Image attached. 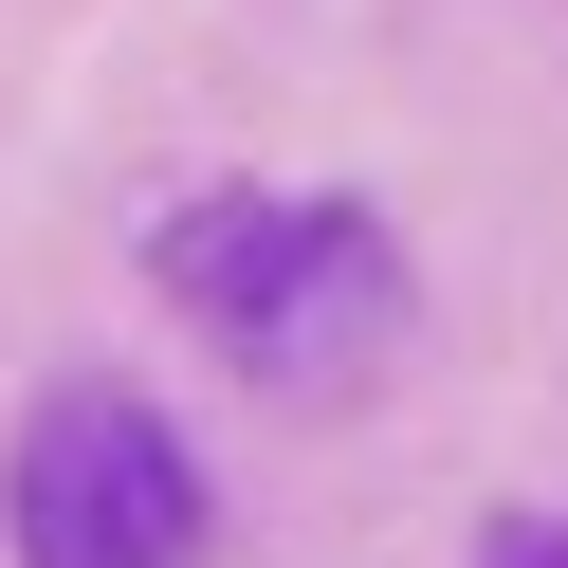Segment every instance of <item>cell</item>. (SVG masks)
<instances>
[{"mask_svg": "<svg viewBox=\"0 0 568 568\" xmlns=\"http://www.w3.org/2000/svg\"><path fill=\"white\" fill-rule=\"evenodd\" d=\"M477 568H568V531H550V514H514V531H495Z\"/></svg>", "mask_w": 568, "mask_h": 568, "instance_id": "obj_3", "label": "cell"}, {"mask_svg": "<svg viewBox=\"0 0 568 568\" xmlns=\"http://www.w3.org/2000/svg\"><path fill=\"white\" fill-rule=\"evenodd\" d=\"M19 568H202V458L148 385H55L0 458Z\"/></svg>", "mask_w": 568, "mask_h": 568, "instance_id": "obj_2", "label": "cell"}, {"mask_svg": "<svg viewBox=\"0 0 568 568\" xmlns=\"http://www.w3.org/2000/svg\"><path fill=\"white\" fill-rule=\"evenodd\" d=\"M148 275H165L257 385H294V404L367 385V348L404 331V239H385L367 202H312V184H221V202H184V221L148 239Z\"/></svg>", "mask_w": 568, "mask_h": 568, "instance_id": "obj_1", "label": "cell"}]
</instances>
